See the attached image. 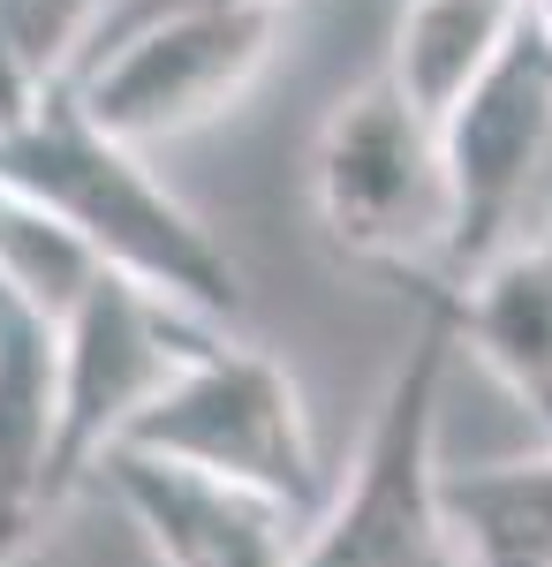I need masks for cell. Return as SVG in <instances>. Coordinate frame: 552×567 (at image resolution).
I'll return each instance as SVG.
<instances>
[{"mask_svg":"<svg viewBox=\"0 0 552 567\" xmlns=\"http://www.w3.org/2000/svg\"><path fill=\"white\" fill-rule=\"evenodd\" d=\"M0 182L16 197H31L61 235H76L106 272L167 296L174 310L205 318L219 333L251 310L243 265L213 243V227L144 167L136 144L99 130L69 99V84L53 91L23 130L0 136Z\"/></svg>","mask_w":552,"mask_h":567,"instance_id":"1","label":"cell"},{"mask_svg":"<svg viewBox=\"0 0 552 567\" xmlns=\"http://www.w3.org/2000/svg\"><path fill=\"white\" fill-rule=\"evenodd\" d=\"M409 303L417 333L364 424L340 492H326L318 523L303 529L296 567H469L439 470V401L462 355V326L447 288H409Z\"/></svg>","mask_w":552,"mask_h":567,"instance_id":"2","label":"cell"},{"mask_svg":"<svg viewBox=\"0 0 552 567\" xmlns=\"http://www.w3.org/2000/svg\"><path fill=\"white\" fill-rule=\"evenodd\" d=\"M310 205L326 227V250L393 280L401 296L447 272V243H454L447 152L386 69H371L326 114L310 152Z\"/></svg>","mask_w":552,"mask_h":567,"instance_id":"3","label":"cell"},{"mask_svg":"<svg viewBox=\"0 0 552 567\" xmlns=\"http://www.w3.org/2000/svg\"><path fill=\"white\" fill-rule=\"evenodd\" d=\"M122 446L182 462L197 477L243 484L257 499L288 507L303 523H318L326 507V470H318V439L303 416L296 379L251 341H227L219 326H205L190 355L174 363V379L152 393V409L122 432Z\"/></svg>","mask_w":552,"mask_h":567,"instance_id":"4","label":"cell"},{"mask_svg":"<svg viewBox=\"0 0 552 567\" xmlns=\"http://www.w3.org/2000/svg\"><path fill=\"white\" fill-rule=\"evenodd\" d=\"M439 152L454 189V243L431 288H462L514 243L552 227V39L538 8L439 122Z\"/></svg>","mask_w":552,"mask_h":567,"instance_id":"5","label":"cell"},{"mask_svg":"<svg viewBox=\"0 0 552 567\" xmlns=\"http://www.w3.org/2000/svg\"><path fill=\"white\" fill-rule=\"evenodd\" d=\"M280 23H288V8H190V16H160V23L84 53L76 76H69V99L106 136H122L136 152L174 144V136L219 122L265 76V61L280 45Z\"/></svg>","mask_w":552,"mask_h":567,"instance_id":"6","label":"cell"},{"mask_svg":"<svg viewBox=\"0 0 552 567\" xmlns=\"http://www.w3.org/2000/svg\"><path fill=\"white\" fill-rule=\"evenodd\" d=\"M205 333V318L174 310L167 296L136 288L122 272H91V288L53 326V507L99 477V462L152 409L174 363Z\"/></svg>","mask_w":552,"mask_h":567,"instance_id":"7","label":"cell"},{"mask_svg":"<svg viewBox=\"0 0 552 567\" xmlns=\"http://www.w3.org/2000/svg\"><path fill=\"white\" fill-rule=\"evenodd\" d=\"M99 484L122 499L136 537L152 545L160 567H296L303 560V515L257 499L243 484L197 477L182 462L114 446L99 462Z\"/></svg>","mask_w":552,"mask_h":567,"instance_id":"8","label":"cell"},{"mask_svg":"<svg viewBox=\"0 0 552 567\" xmlns=\"http://www.w3.org/2000/svg\"><path fill=\"white\" fill-rule=\"evenodd\" d=\"M447 296L462 349L492 363V379L530 409V424L552 446V227H538L530 243H514L500 265H484Z\"/></svg>","mask_w":552,"mask_h":567,"instance_id":"9","label":"cell"},{"mask_svg":"<svg viewBox=\"0 0 552 567\" xmlns=\"http://www.w3.org/2000/svg\"><path fill=\"white\" fill-rule=\"evenodd\" d=\"M53 515V333L0 296V567Z\"/></svg>","mask_w":552,"mask_h":567,"instance_id":"10","label":"cell"},{"mask_svg":"<svg viewBox=\"0 0 552 567\" xmlns=\"http://www.w3.org/2000/svg\"><path fill=\"white\" fill-rule=\"evenodd\" d=\"M538 0H401L386 76L409 91V106L431 130L462 106V91L500 61V45L530 23Z\"/></svg>","mask_w":552,"mask_h":567,"instance_id":"11","label":"cell"},{"mask_svg":"<svg viewBox=\"0 0 552 567\" xmlns=\"http://www.w3.org/2000/svg\"><path fill=\"white\" fill-rule=\"evenodd\" d=\"M447 515L469 567H552V446L530 462L447 470Z\"/></svg>","mask_w":552,"mask_h":567,"instance_id":"12","label":"cell"},{"mask_svg":"<svg viewBox=\"0 0 552 567\" xmlns=\"http://www.w3.org/2000/svg\"><path fill=\"white\" fill-rule=\"evenodd\" d=\"M106 0H0V136L76 76Z\"/></svg>","mask_w":552,"mask_h":567,"instance_id":"13","label":"cell"},{"mask_svg":"<svg viewBox=\"0 0 552 567\" xmlns=\"http://www.w3.org/2000/svg\"><path fill=\"white\" fill-rule=\"evenodd\" d=\"M190 8H288V0H106V16H99V31H91L84 53L129 39V31H144V23H160V16H190Z\"/></svg>","mask_w":552,"mask_h":567,"instance_id":"14","label":"cell"},{"mask_svg":"<svg viewBox=\"0 0 552 567\" xmlns=\"http://www.w3.org/2000/svg\"><path fill=\"white\" fill-rule=\"evenodd\" d=\"M538 23H545V39H552V0H538Z\"/></svg>","mask_w":552,"mask_h":567,"instance_id":"15","label":"cell"}]
</instances>
